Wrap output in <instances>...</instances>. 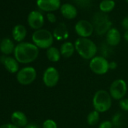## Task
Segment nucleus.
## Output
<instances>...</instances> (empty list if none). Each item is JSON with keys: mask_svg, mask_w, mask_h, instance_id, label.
Segmentation results:
<instances>
[{"mask_svg": "<svg viewBox=\"0 0 128 128\" xmlns=\"http://www.w3.org/2000/svg\"><path fill=\"white\" fill-rule=\"evenodd\" d=\"M14 54L18 62L28 64L34 62L38 58L39 48L33 43L20 42L16 45Z\"/></svg>", "mask_w": 128, "mask_h": 128, "instance_id": "1", "label": "nucleus"}, {"mask_svg": "<svg viewBox=\"0 0 128 128\" xmlns=\"http://www.w3.org/2000/svg\"><path fill=\"white\" fill-rule=\"evenodd\" d=\"M76 51L86 60H90L96 56L97 46L88 38H78L75 42Z\"/></svg>", "mask_w": 128, "mask_h": 128, "instance_id": "2", "label": "nucleus"}, {"mask_svg": "<svg viewBox=\"0 0 128 128\" xmlns=\"http://www.w3.org/2000/svg\"><path fill=\"white\" fill-rule=\"evenodd\" d=\"M112 105V98L108 91L106 90H97L93 97V106L99 113L108 112Z\"/></svg>", "mask_w": 128, "mask_h": 128, "instance_id": "3", "label": "nucleus"}, {"mask_svg": "<svg viewBox=\"0 0 128 128\" xmlns=\"http://www.w3.org/2000/svg\"><path fill=\"white\" fill-rule=\"evenodd\" d=\"M33 44L40 49H48L52 47L54 41V35L48 30L41 29L34 32L32 36Z\"/></svg>", "mask_w": 128, "mask_h": 128, "instance_id": "4", "label": "nucleus"}, {"mask_svg": "<svg viewBox=\"0 0 128 128\" xmlns=\"http://www.w3.org/2000/svg\"><path fill=\"white\" fill-rule=\"evenodd\" d=\"M89 66L90 70L97 76L106 75L109 70V62L102 56H96L90 60Z\"/></svg>", "mask_w": 128, "mask_h": 128, "instance_id": "5", "label": "nucleus"}, {"mask_svg": "<svg viewBox=\"0 0 128 128\" xmlns=\"http://www.w3.org/2000/svg\"><path fill=\"white\" fill-rule=\"evenodd\" d=\"M128 87L124 79H116L110 85L109 94L113 100H121L127 94Z\"/></svg>", "mask_w": 128, "mask_h": 128, "instance_id": "6", "label": "nucleus"}, {"mask_svg": "<svg viewBox=\"0 0 128 128\" xmlns=\"http://www.w3.org/2000/svg\"><path fill=\"white\" fill-rule=\"evenodd\" d=\"M37 78V72L32 66H26L20 70L17 74V80L21 85H30L32 84Z\"/></svg>", "mask_w": 128, "mask_h": 128, "instance_id": "7", "label": "nucleus"}, {"mask_svg": "<svg viewBox=\"0 0 128 128\" xmlns=\"http://www.w3.org/2000/svg\"><path fill=\"white\" fill-rule=\"evenodd\" d=\"M42 80L46 87L50 88H54L60 81V73L55 67L50 66L44 72Z\"/></svg>", "mask_w": 128, "mask_h": 128, "instance_id": "8", "label": "nucleus"}, {"mask_svg": "<svg viewBox=\"0 0 128 128\" xmlns=\"http://www.w3.org/2000/svg\"><path fill=\"white\" fill-rule=\"evenodd\" d=\"M94 25L85 20H79L75 26V30L80 38H89L94 32Z\"/></svg>", "mask_w": 128, "mask_h": 128, "instance_id": "9", "label": "nucleus"}, {"mask_svg": "<svg viewBox=\"0 0 128 128\" xmlns=\"http://www.w3.org/2000/svg\"><path fill=\"white\" fill-rule=\"evenodd\" d=\"M29 26L36 30H41L44 24V18L42 13L38 11H33L30 13L27 18Z\"/></svg>", "mask_w": 128, "mask_h": 128, "instance_id": "10", "label": "nucleus"}, {"mask_svg": "<svg viewBox=\"0 0 128 128\" xmlns=\"http://www.w3.org/2000/svg\"><path fill=\"white\" fill-rule=\"evenodd\" d=\"M37 6L46 12H53L60 8V0H37Z\"/></svg>", "mask_w": 128, "mask_h": 128, "instance_id": "11", "label": "nucleus"}, {"mask_svg": "<svg viewBox=\"0 0 128 128\" xmlns=\"http://www.w3.org/2000/svg\"><path fill=\"white\" fill-rule=\"evenodd\" d=\"M0 62L3 64L7 71L10 73L14 74L19 72V63L15 58L2 55L0 57Z\"/></svg>", "mask_w": 128, "mask_h": 128, "instance_id": "12", "label": "nucleus"}, {"mask_svg": "<svg viewBox=\"0 0 128 128\" xmlns=\"http://www.w3.org/2000/svg\"><path fill=\"white\" fill-rule=\"evenodd\" d=\"M121 41V36L118 30L112 28L106 34V42L112 47H115L120 44Z\"/></svg>", "mask_w": 128, "mask_h": 128, "instance_id": "13", "label": "nucleus"}, {"mask_svg": "<svg viewBox=\"0 0 128 128\" xmlns=\"http://www.w3.org/2000/svg\"><path fill=\"white\" fill-rule=\"evenodd\" d=\"M60 12L62 15L68 20L75 19L78 15V11L76 8L73 5L69 3L63 4L60 8Z\"/></svg>", "mask_w": 128, "mask_h": 128, "instance_id": "14", "label": "nucleus"}, {"mask_svg": "<svg viewBox=\"0 0 128 128\" xmlns=\"http://www.w3.org/2000/svg\"><path fill=\"white\" fill-rule=\"evenodd\" d=\"M12 124L18 127H26L28 125V118L26 115L20 111L14 112L12 115Z\"/></svg>", "mask_w": 128, "mask_h": 128, "instance_id": "15", "label": "nucleus"}, {"mask_svg": "<svg viewBox=\"0 0 128 128\" xmlns=\"http://www.w3.org/2000/svg\"><path fill=\"white\" fill-rule=\"evenodd\" d=\"M15 47L14 42L8 38H3L0 42V51L6 56L14 53Z\"/></svg>", "mask_w": 128, "mask_h": 128, "instance_id": "16", "label": "nucleus"}, {"mask_svg": "<svg viewBox=\"0 0 128 128\" xmlns=\"http://www.w3.org/2000/svg\"><path fill=\"white\" fill-rule=\"evenodd\" d=\"M61 56L64 58H70L73 56L76 51L75 44L71 42H65L62 43L60 48Z\"/></svg>", "mask_w": 128, "mask_h": 128, "instance_id": "17", "label": "nucleus"}, {"mask_svg": "<svg viewBox=\"0 0 128 128\" xmlns=\"http://www.w3.org/2000/svg\"><path fill=\"white\" fill-rule=\"evenodd\" d=\"M27 30L24 25H17L14 27L12 30L13 38L18 42H22L26 37Z\"/></svg>", "mask_w": 128, "mask_h": 128, "instance_id": "18", "label": "nucleus"}, {"mask_svg": "<svg viewBox=\"0 0 128 128\" xmlns=\"http://www.w3.org/2000/svg\"><path fill=\"white\" fill-rule=\"evenodd\" d=\"M53 35H54V38H56L58 41L64 40V39L67 38L69 36V32H68V30H67L66 25L63 24H59L56 26V28L54 30Z\"/></svg>", "mask_w": 128, "mask_h": 128, "instance_id": "19", "label": "nucleus"}, {"mask_svg": "<svg viewBox=\"0 0 128 128\" xmlns=\"http://www.w3.org/2000/svg\"><path fill=\"white\" fill-rule=\"evenodd\" d=\"M46 55L48 60L52 62H59L62 56L60 49L55 47H50V48H48L46 51Z\"/></svg>", "mask_w": 128, "mask_h": 128, "instance_id": "20", "label": "nucleus"}, {"mask_svg": "<svg viewBox=\"0 0 128 128\" xmlns=\"http://www.w3.org/2000/svg\"><path fill=\"white\" fill-rule=\"evenodd\" d=\"M112 22L108 20L97 25L95 27L94 30L98 36H102L104 34H107V32L112 29Z\"/></svg>", "mask_w": 128, "mask_h": 128, "instance_id": "21", "label": "nucleus"}, {"mask_svg": "<svg viewBox=\"0 0 128 128\" xmlns=\"http://www.w3.org/2000/svg\"><path fill=\"white\" fill-rule=\"evenodd\" d=\"M115 7V2L114 0H103L100 4V9L103 13L112 12Z\"/></svg>", "mask_w": 128, "mask_h": 128, "instance_id": "22", "label": "nucleus"}, {"mask_svg": "<svg viewBox=\"0 0 128 128\" xmlns=\"http://www.w3.org/2000/svg\"><path fill=\"white\" fill-rule=\"evenodd\" d=\"M100 113L95 110L90 112L87 117V123L90 126H96L100 121Z\"/></svg>", "mask_w": 128, "mask_h": 128, "instance_id": "23", "label": "nucleus"}, {"mask_svg": "<svg viewBox=\"0 0 128 128\" xmlns=\"http://www.w3.org/2000/svg\"><path fill=\"white\" fill-rule=\"evenodd\" d=\"M108 16L104 13H97L95 14V16L94 18V24H95L96 26L97 25L102 24V23L108 21Z\"/></svg>", "mask_w": 128, "mask_h": 128, "instance_id": "24", "label": "nucleus"}, {"mask_svg": "<svg viewBox=\"0 0 128 128\" xmlns=\"http://www.w3.org/2000/svg\"><path fill=\"white\" fill-rule=\"evenodd\" d=\"M42 128H57V124L52 119H47L44 121Z\"/></svg>", "mask_w": 128, "mask_h": 128, "instance_id": "25", "label": "nucleus"}, {"mask_svg": "<svg viewBox=\"0 0 128 128\" xmlns=\"http://www.w3.org/2000/svg\"><path fill=\"white\" fill-rule=\"evenodd\" d=\"M119 107L124 112H128V98H124L119 102Z\"/></svg>", "mask_w": 128, "mask_h": 128, "instance_id": "26", "label": "nucleus"}, {"mask_svg": "<svg viewBox=\"0 0 128 128\" xmlns=\"http://www.w3.org/2000/svg\"><path fill=\"white\" fill-rule=\"evenodd\" d=\"M121 115H122V114H120V113H117L116 114L114 115L112 122L113 125H114L115 127H119L118 126L120 124V118H121Z\"/></svg>", "mask_w": 128, "mask_h": 128, "instance_id": "27", "label": "nucleus"}, {"mask_svg": "<svg viewBox=\"0 0 128 128\" xmlns=\"http://www.w3.org/2000/svg\"><path fill=\"white\" fill-rule=\"evenodd\" d=\"M98 128H114V125H113L112 121L106 120L102 121L99 124V127Z\"/></svg>", "mask_w": 128, "mask_h": 128, "instance_id": "28", "label": "nucleus"}, {"mask_svg": "<svg viewBox=\"0 0 128 128\" xmlns=\"http://www.w3.org/2000/svg\"><path fill=\"white\" fill-rule=\"evenodd\" d=\"M47 18H48V21H49L50 23H51V24L55 23L56 20V16H55L53 13H48V14H47Z\"/></svg>", "mask_w": 128, "mask_h": 128, "instance_id": "29", "label": "nucleus"}, {"mask_svg": "<svg viewBox=\"0 0 128 128\" xmlns=\"http://www.w3.org/2000/svg\"><path fill=\"white\" fill-rule=\"evenodd\" d=\"M0 128H20V127L15 126L13 124H6L2 125L1 126H0Z\"/></svg>", "mask_w": 128, "mask_h": 128, "instance_id": "30", "label": "nucleus"}, {"mask_svg": "<svg viewBox=\"0 0 128 128\" xmlns=\"http://www.w3.org/2000/svg\"><path fill=\"white\" fill-rule=\"evenodd\" d=\"M117 66H118V64H117L114 61L109 62V70H114L117 69Z\"/></svg>", "mask_w": 128, "mask_h": 128, "instance_id": "31", "label": "nucleus"}, {"mask_svg": "<svg viewBox=\"0 0 128 128\" xmlns=\"http://www.w3.org/2000/svg\"><path fill=\"white\" fill-rule=\"evenodd\" d=\"M122 26L126 30H128V18H126L124 19L122 22Z\"/></svg>", "mask_w": 128, "mask_h": 128, "instance_id": "32", "label": "nucleus"}, {"mask_svg": "<svg viewBox=\"0 0 128 128\" xmlns=\"http://www.w3.org/2000/svg\"><path fill=\"white\" fill-rule=\"evenodd\" d=\"M24 128H40L38 125L36 124H28L26 127Z\"/></svg>", "mask_w": 128, "mask_h": 128, "instance_id": "33", "label": "nucleus"}, {"mask_svg": "<svg viewBox=\"0 0 128 128\" xmlns=\"http://www.w3.org/2000/svg\"><path fill=\"white\" fill-rule=\"evenodd\" d=\"M124 39L128 42V30H126V32H124Z\"/></svg>", "mask_w": 128, "mask_h": 128, "instance_id": "34", "label": "nucleus"}, {"mask_svg": "<svg viewBox=\"0 0 128 128\" xmlns=\"http://www.w3.org/2000/svg\"><path fill=\"white\" fill-rule=\"evenodd\" d=\"M126 2L128 3V0H126Z\"/></svg>", "mask_w": 128, "mask_h": 128, "instance_id": "35", "label": "nucleus"}, {"mask_svg": "<svg viewBox=\"0 0 128 128\" xmlns=\"http://www.w3.org/2000/svg\"><path fill=\"white\" fill-rule=\"evenodd\" d=\"M114 128H121V127H114Z\"/></svg>", "mask_w": 128, "mask_h": 128, "instance_id": "36", "label": "nucleus"}]
</instances>
